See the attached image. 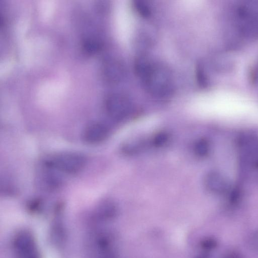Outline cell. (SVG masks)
I'll use <instances>...</instances> for the list:
<instances>
[{
    "label": "cell",
    "mask_w": 258,
    "mask_h": 258,
    "mask_svg": "<svg viewBox=\"0 0 258 258\" xmlns=\"http://www.w3.org/2000/svg\"><path fill=\"white\" fill-rule=\"evenodd\" d=\"M135 70L145 89L152 95L165 98L173 93V79L170 69L166 66L141 57L135 61Z\"/></svg>",
    "instance_id": "1"
},
{
    "label": "cell",
    "mask_w": 258,
    "mask_h": 258,
    "mask_svg": "<svg viewBox=\"0 0 258 258\" xmlns=\"http://www.w3.org/2000/svg\"><path fill=\"white\" fill-rule=\"evenodd\" d=\"M86 164V158L84 155L76 152L59 153L45 161L47 168L68 174L80 172Z\"/></svg>",
    "instance_id": "2"
},
{
    "label": "cell",
    "mask_w": 258,
    "mask_h": 258,
    "mask_svg": "<svg viewBox=\"0 0 258 258\" xmlns=\"http://www.w3.org/2000/svg\"><path fill=\"white\" fill-rule=\"evenodd\" d=\"M105 109L111 119L116 121H122L131 115L133 111V105L127 95L122 93H114L107 97Z\"/></svg>",
    "instance_id": "3"
},
{
    "label": "cell",
    "mask_w": 258,
    "mask_h": 258,
    "mask_svg": "<svg viewBox=\"0 0 258 258\" xmlns=\"http://www.w3.org/2000/svg\"><path fill=\"white\" fill-rule=\"evenodd\" d=\"M13 246L18 258H39L34 238L28 231H21L16 235Z\"/></svg>",
    "instance_id": "4"
},
{
    "label": "cell",
    "mask_w": 258,
    "mask_h": 258,
    "mask_svg": "<svg viewBox=\"0 0 258 258\" xmlns=\"http://www.w3.org/2000/svg\"><path fill=\"white\" fill-rule=\"evenodd\" d=\"M126 69L123 64L115 59L106 60L102 66L103 78L108 83L117 84L125 77Z\"/></svg>",
    "instance_id": "5"
},
{
    "label": "cell",
    "mask_w": 258,
    "mask_h": 258,
    "mask_svg": "<svg viewBox=\"0 0 258 258\" xmlns=\"http://www.w3.org/2000/svg\"><path fill=\"white\" fill-rule=\"evenodd\" d=\"M109 135L110 130L106 125L99 122H93L85 128L82 139L86 143L96 144L104 142Z\"/></svg>",
    "instance_id": "6"
},
{
    "label": "cell",
    "mask_w": 258,
    "mask_h": 258,
    "mask_svg": "<svg viewBox=\"0 0 258 258\" xmlns=\"http://www.w3.org/2000/svg\"><path fill=\"white\" fill-rule=\"evenodd\" d=\"M118 214V207L112 200H106L98 204L95 210L97 217L102 221H111L116 218Z\"/></svg>",
    "instance_id": "7"
},
{
    "label": "cell",
    "mask_w": 258,
    "mask_h": 258,
    "mask_svg": "<svg viewBox=\"0 0 258 258\" xmlns=\"http://www.w3.org/2000/svg\"><path fill=\"white\" fill-rule=\"evenodd\" d=\"M205 187L214 193H224L228 189L227 181L221 174L216 172H211L206 176L204 180Z\"/></svg>",
    "instance_id": "8"
},
{
    "label": "cell",
    "mask_w": 258,
    "mask_h": 258,
    "mask_svg": "<svg viewBox=\"0 0 258 258\" xmlns=\"http://www.w3.org/2000/svg\"><path fill=\"white\" fill-rule=\"evenodd\" d=\"M211 150L209 141L205 139L197 140L193 145V151L197 156L203 158L207 156Z\"/></svg>",
    "instance_id": "9"
},
{
    "label": "cell",
    "mask_w": 258,
    "mask_h": 258,
    "mask_svg": "<svg viewBox=\"0 0 258 258\" xmlns=\"http://www.w3.org/2000/svg\"><path fill=\"white\" fill-rule=\"evenodd\" d=\"M84 52L89 55H93L98 52L101 48L100 43L93 39H86L82 43Z\"/></svg>",
    "instance_id": "10"
},
{
    "label": "cell",
    "mask_w": 258,
    "mask_h": 258,
    "mask_svg": "<svg viewBox=\"0 0 258 258\" xmlns=\"http://www.w3.org/2000/svg\"><path fill=\"white\" fill-rule=\"evenodd\" d=\"M169 140V135L166 132H162L155 135L151 140L152 144L156 147H161L167 143Z\"/></svg>",
    "instance_id": "11"
},
{
    "label": "cell",
    "mask_w": 258,
    "mask_h": 258,
    "mask_svg": "<svg viewBox=\"0 0 258 258\" xmlns=\"http://www.w3.org/2000/svg\"><path fill=\"white\" fill-rule=\"evenodd\" d=\"M134 5L137 11L142 16L148 17L150 15V9L145 2L142 1H136Z\"/></svg>",
    "instance_id": "12"
},
{
    "label": "cell",
    "mask_w": 258,
    "mask_h": 258,
    "mask_svg": "<svg viewBox=\"0 0 258 258\" xmlns=\"http://www.w3.org/2000/svg\"><path fill=\"white\" fill-rule=\"evenodd\" d=\"M217 241L213 238L206 239L201 242V247L205 250H213L217 247Z\"/></svg>",
    "instance_id": "13"
},
{
    "label": "cell",
    "mask_w": 258,
    "mask_h": 258,
    "mask_svg": "<svg viewBox=\"0 0 258 258\" xmlns=\"http://www.w3.org/2000/svg\"><path fill=\"white\" fill-rule=\"evenodd\" d=\"M250 243L254 249H258V234H256L252 237Z\"/></svg>",
    "instance_id": "14"
},
{
    "label": "cell",
    "mask_w": 258,
    "mask_h": 258,
    "mask_svg": "<svg viewBox=\"0 0 258 258\" xmlns=\"http://www.w3.org/2000/svg\"><path fill=\"white\" fill-rule=\"evenodd\" d=\"M222 258H241V257L238 253L230 252L225 254Z\"/></svg>",
    "instance_id": "15"
},
{
    "label": "cell",
    "mask_w": 258,
    "mask_h": 258,
    "mask_svg": "<svg viewBox=\"0 0 258 258\" xmlns=\"http://www.w3.org/2000/svg\"><path fill=\"white\" fill-rule=\"evenodd\" d=\"M195 258H210V257L208 254L203 253L197 256Z\"/></svg>",
    "instance_id": "16"
}]
</instances>
